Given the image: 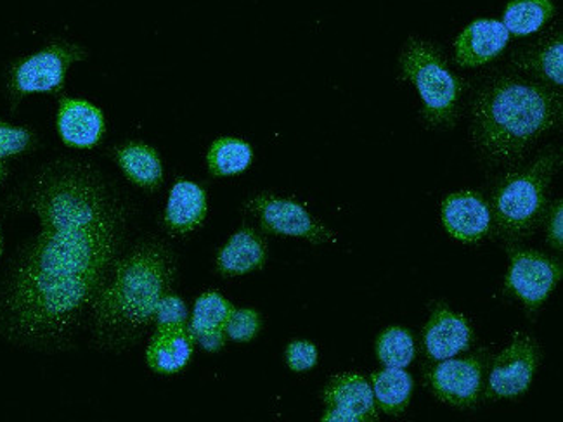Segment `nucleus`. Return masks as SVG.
<instances>
[{
	"label": "nucleus",
	"mask_w": 563,
	"mask_h": 422,
	"mask_svg": "<svg viewBox=\"0 0 563 422\" xmlns=\"http://www.w3.org/2000/svg\"><path fill=\"white\" fill-rule=\"evenodd\" d=\"M33 143L32 132L0 122V158L21 155Z\"/></svg>",
	"instance_id": "nucleus-27"
},
{
	"label": "nucleus",
	"mask_w": 563,
	"mask_h": 422,
	"mask_svg": "<svg viewBox=\"0 0 563 422\" xmlns=\"http://www.w3.org/2000/svg\"><path fill=\"white\" fill-rule=\"evenodd\" d=\"M4 175H5L4 165H2V163H0V184H2V180H4Z\"/></svg>",
	"instance_id": "nucleus-32"
},
{
	"label": "nucleus",
	"mask_w": 563,
	"mask_h": 422,
	"mask_svg": "<svg viewBox=\"0 0 563 422\" xmlns=\"http://www.w3.org/2000/svg\"><path fill=\"white\" fill-rule=\"evenodd\" d=\"M249 208L261 219L262 229L271 234L303 237L316 244L335 240V234L330 229L316 222L307 213L306 208L294 203L290 199L262 195L252 199Z\"/></svg>",
	"instance_id": "nucleus-7"
},
{
	"label": "nucleus",
	"mask_w": 563,
	"mask_h": 422,
	"mask_svg": "<svg viewBox=\"0 0 563 422\" xmlns=\"http://www.w3.org/2000/svg\"><path fill=\"white\" fill-rule=\"evenodd\" d=\"M433 393L442 402L454 407H470L477 402L482 385V362L478 357L442 360L433 369Z\"/></svg>",
	"instance_id": "nucleus-11"
},
{
	"label": "nucleus",
	"mask_w": 563,
	"mask_h": 422,
	"mask_svg": "<svg viewBox=\"0 0 563 422\" xmlns=\"http://www.w3.org/2000/svg\"><path fill=\"white\" fill-rule=\"evenodd\" d=\"M191 330L188 325H174V327H158L147 346V364L155 373L176 374L188 366L192 355Z\"/></svg>",
	"instance_id": "nucleus-16"
},
{
	"label": "nucleus",
	"mask_w": 563,
	"mask_h": 422,
	"mask_svg": "<svg viewBox=\"0 0 563 422\" xmlns=\"http://www.w3.org/2000/svg\"><path fill=\"white\" fill-rule=\"evenodd\" d=\"M29 203L42 231L18 260L0 309L20 342L49 345L70 336L101 289L117 248V222L101 186L80 168L45 174Z\"/></svg>",
	"instance_id": "nucleus-1"
},
{
	"label": "nucleus",
	"mask_w": 563,
	"mask_h": 422,
	"mask_svg": "<svg viewBox=\"0 0 563 422\" xmlns=\"http://www.w3.org/2000/svg\"><path fill=\"white\" fill-rule=\"evenodd\" d=\"M0 255H2V236H0Z\"/></svg>",
	"instance_id": "nucleus-33"
},
{
	"label": "nucleus",
	"mask_w": 563,
	"mask_h": 422,
	"mask_svg": "<svg viewBox=\"0 0 563 422\" xmlns=\"http://www.w3.org/2000/svg\"><path fill=\"white\" fill-rule=\"evenodd\" d=\"M158 327H174V325H186L188 322V310L179 297L165 295L159 301L155 313Z\"/></svg>",
	"instance_id": "nucleus-28"
},
{
	"label": "nucleus",
	"mask_w": 563,
	"mask_h": 422,
	"mask_svg": "<svg viewBox=\"0 0 563 422\" xmlns=\"http://www.w3.org/2000/svg\"><path fill=\"white\" fill-rule=\"evenodd\" d=\"M57 131L66 146L90 149L101 143L107 123L95 104L84 99L63 98L57 113Z\"/></svg>",
	"instance_id": "nucleus-13"
},
{
	"label": "nucleus",
	"mask_w": 563,
	"mask_h": 422,
	"mask_svg": "<svg viewBox=\"0 0 563 422\" xmlns=\"http://www.w3.org/2000/svg\"><path fill=\"white\" fill-rule=\"evenodd\" d=\"M172 274L167 252L155 244L141 246L123 258L113 280L99 289L92 301L98 333L123 340L150 324L167 295Z\"/></svg>",
	"instance_id": "nucleus-3"
},
{
	"label": "nucleus",
	"mask_w": 563,
	"mask_h": 422,
	"mask_svg": "<svg viewBox=\"0 0 563 422\" xmlns=\"http://www.w3.org/2000/svg\"><path fill=\"white\" fill-rule=\"evenodd\" d=\"M207 216V195L198 184L180 180L172 187L165 224L177 234H188Z\"/></svg>",
	"instance_id": "nucleus-17"
},
{
	"label": "nucleus",
	"mask_w": 563,
	"mask_h": 422,
	"mask_svg": "<svg viewBox=\"0 0 563 422\" xmlns=\"http://www.w3.org/2000/svg\"><path fill=\"white\" fill-rule=\"evenodd\" d=\"M117 162L132 182L155 189L164 180L158 153L143 143H131L117 149Z\"/></svg>",
	"instance_id": "nucleus-19"
},
{
	"label": "nucleus",
	"mask_w": 563,
	"mask_h": 422,
	"mask_svg": "<svg viewBox=\"0 0 563 422\" xmlns=\"http://www.w3.org/2000/svg\"><path fill=\"white\" fill-rule=\"evenodd\" d=\"M562 276V268L547 255L531 249H511L507 288L532 309L547 300Z\"/></svg>",
	"instance_id": "nucleus-8"
},
{
	"label": "nucleus",
	"mask_w": 563,
	"mask_h": 422,
	"mask_svg": "<svg viewBox=\"0 0 563 422\" xmlns=\"http://www.w3.org/2000/svg\"><path fill=\"white\" fill-rule=\"evenodd\" d=\"M559 167V155L548 153L527 170L515 171L499 182L494 192L496 227L510 240L529 236L547 213V191Z\"/></svg>",
	"instance_id": "nucleus-4"
},
{
	"label": "nucleus",
	"mask_w": 563,
	"mask_h": 422,
	"mask_svg": "<svg viewBox=\"0 0 563 422\" xmlns=\"http://www.w3.org/2000/svg\"><path fill=\"white\" fill-rule=\"evenodd\" d=\"M286 362L295 373L312 369L318 364V348L309 342H295L286 349Z\"/></svg>",
	"instance_id": "nucleus-29"
},
{
	"label": "nucleus",
	"mask_w": 563,
	"mask_h": 422,
	"mask_svg": "<svg viewBox=\"0 0 563 422\" xmlns=\"http://www.w3.org/2000/svg\"><path fill=\"white\" fill-rule=\"evenodd\" d=\"M373 395L385 414L400 415L408 407L412 393V379L405 369L385 367L372 374Z\"/></svg>",
	"instance_id": "nucleus-20"
},
{
	"label": "nucleus",
	"mask_w": 563,
	"mask_h": 422,
	"mask_svg": "<svg viewBox=\"0 0 563 422\" xmlns=\"http://www.w3.org/2000/svg\"><path fill=\"white\" fill-rule=\"evenodd\" d=\"M539 362V348L532 340H515L496 362L489 378V397L511 398L527 391Z\"/></svg>",
	"instance_id": "nucleus-10"
},
{
	"label": "nucleus",
	"mask_w": 563,
	"mask_h": 422,
	"mask_svg": "<svg viewBox=\"0 0 563 422\" xmlns=\"http://www.w3.org/2000/svg\"><path fill=\"white\" fill-rule=\"evenodd\" d=\"M266 243L252 229H241L217 256L222 276H243L266 264Z\"/></svg>",
	"instance_id": "nucleus-18"
},
{
	"label": "nucleus",
	"mask_w": 563,
	"mask_h": 422,
	"mask_svg": "<svg viewBox=\"0 0 563 422\" xmlns=\"http://www.w3.org/2000/svg\"><path fill=\"white\" fill-rule=\"evenodd\" d=\"M192 337H195V342L200 343L205 349H209V352H217V349H221L222 346H224L225 331H205V333L195 334Z\"/></svg>",
	"instance_id": "nucleus-31"
},
{
	"label": "nucleus",
	"mask_w": 563,
	"mask_h": 422,
	"mask_svg": "<svg viewBox=\"0 0 563 422\" xmlns=\"http://www.w3.org/2000/svg\"><path fill=\"white\" fill-rule=\"evenodd\" d=\"M233 310V304L229 303L219 292H205L198 298L195 312H192L191 325H189L192 336L205 333V331L224 330L225 322Z\"/></svg>",
	"instance_id": "nucleus-23"
},
{
	"label": "nucleus",
	"mask_w": 563,
	"mask_h": 422,
	"mask_svg": "<svg viewBox=\"0 0 563 422\" xmlns=\"http://www.w3.org/2000/svg\"><path fill=\"white\" fill-rule=\"evenodd\" d=\"M252 159H254V151L250 144L234 137L217 138L207 156L210 171L216 177L241 174L250 167Z\"/></svg>",
	"instance_id": "nucleus-22"
},
{
	"label": "nucleus",
	"mask_w": 563,
	"mask_h": 422,
	"mask_svg": "<svg viewBox=\"0 0 563 422\" xmlns=\"http://www.w3.org/2000/svg\"><path fill=\"white\" fill-rule=\"evenodd\" d=\"M555 16V5L551 0H511L505 11L503 25L508 33L526 37L543 29Z\"/></svg>",
	"instance_id": "nucleus-21"
},
{
	"label": "nucleus",
	"mask_w": 563,
	"mask_h": 422,
	"mask_svg": "<svg viewBox=\"0 0 563 422\" xmlns=\"http://www.w3.org/2000/svg\"><path fill=\"white\" fill-rule=\"evenodd\" d=\"M562 98L529 81L501 78L478 96L474 132L486 155L510 162L559 123Z\"/></svg>",
	"instance_id": "nucleus-2"
},
{
	"label": "nucleus",
	"mask_w": 563,
	"mask_h": 422,
	"mask_svg": "<svg viewBox=\"0 0 563 422\" xmlns=\"http://www.w3.org/2000/svg\"><path fill=\"white\" fill-rule=\"evenodd\" d=\"M548 236H550L551 246L556 249L562 248L563 244V208L562 201L551 211L550 225H548Z\"/></svg>",
	"instance_id": "nucleus-30"
},
{
	"label": "nucleus",
	"mask_w": 563,
	"mask_h": 422,
	"mask_svg": "<svg viewBox=\"0 0 563 422\" xmlns=\"http://www.w3.org/2000/svg\"><path fill=\"white\" fill-rule=\"evenodd\" d=\"M442 224L454 240L477 243L489 232L490 210L475 192H454L442 203Z\"/></svg>",
	"instance_id": "nucleus-12"
},
{
	"label": "nucleus",
	"mask_w": 563,
	"mask_h": 422,
	"mask_svg": "<svg viewBox=\"0 0 563 422\" xmlns=\"http://www.w3.org/2000/svg\"><path fill=\"white\" fill-rule=\"evenodd\" d=\"M258 330H261V315L250 309H234L224 325L225 336L240 343L254 340Z\"/></svg>",
	"instance_id": "nucleus-26"
},
{
	"label": "nucleus",
	"mask_w": 563,
	"mask_h": 422,
	"mask_svg": "<svg viewBox=\"0 0 563 422\" xmlns=\"http://www.w3.org/2000/svg\"><path fill=\"white\" fill-rule=\"evenodd\" d=\"M323 421H376L375 395L361 374H339L324 390Z\"/></svg>",
	"instance_id": "nucleus-9"
},
{
	"label": "nucleus",
	"mask_w": 563,
	"mask_h": 422,
	"mask_svg": "<svg viewBox=\"0 0 563 422\" xmlns=\"http://www.w3.org/2000/svg\"><path fill=\"white\" fill-rule=\"evenodd\" d=\"M510 33L496 20H477L454 42L456 63L463 68L486 65L507 47Z\"/></svg>",
	"instance_id": "nucleus-14"
},
{
	"label": "nucleus",
	"mask_w": 563,
	"mask_h": 422,
	"mask_svg": "<svg viewBox=\"0 0 563 422\" xmlns=\"http://www.w3.org/2000/svg\"><path fill=\"white\" fill-rule=\"evenodd\" d=\"M424 349L433 360H445L462 354L472 343V330L465 316L439 307L424 327Z\"/></svg>",
	"instance_id": "nucleus-15"
},
{
	"label": "nucleus",
	"mask_w": 563,
	"mask_h": 422,
	"mask_svg": "<svg viewBox=\"0 0 563 422\" xmlns=\"http://www.w3.org/2000/svg\"><path fill=\"white\" fill-rule=\"evenodd\" d=\"M376 352L385 367L405 369L415 358V342L408 331L390 327L378 337Z\"/></svg>",
	"instance_id": "nucleus-24"
},
{
	"label": "nucleus",
	"mask_w": 563,
	"mask_h": 422,
	"mask_svg": "<svg viewBox=\"0 0 563 422\" xmlns=\"http://www.w3.org/2000/svg\"><path fill=\"white\" fill-rule=\"evenodd\" d=\"M563 44L562 37L551 38L547 44L541 45L538 51L520 62L522 68L531 69L534 74L550 80L555 86L563 84Z\"/></svg>",
	"instance_id": "nucleus-25"
},
{
	"label": "nucleus",
	"mask_w": 563,
	"mask_h": 422,
	"mask_svg": "<svg viewBox=\"0 0 563 422\" xmlns=\"http://www.w3.org/2000/svg\"><path fill=\"white\" fill-rule=\"evenodd\" d=\"M86 57V51L68 42H54L41 53L26 57L11 69L9 90L14 99L35 92H57L65 86L71 63Z\"/></svg>",
	"instance_id": "nucleus-6"
},
{
	"label": "nucleus",
	"mask_w": 563,
	"mask_h": 422,
	"mask_svg": "<svg viewBox=\"0 0 563 422\" xmlns=\"http://www.w3.org/2000/svg\"><path fill=\"white\" fill-rule=\"evenodd\" d=\"M400 69L420 92L427 122L433 126L451 125L456 119L462 84L448 69L439 51L429 42L411 38L400 54Z\"/></svg>",
	"instance_id": "nucleus-5"
}]
</instances>
